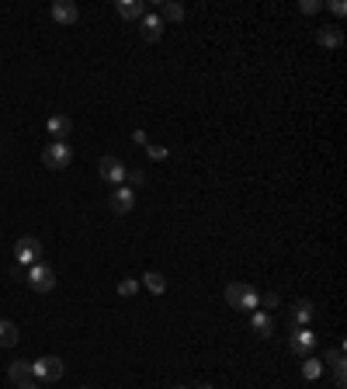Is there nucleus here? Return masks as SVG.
<instances>
[{
  "label": "nucleus",
  "mask_w": 347,
  "mask_h": 389,
  "mask_svg": "<svg viewBox=\"0 0 347 389\" xmlns=\"http://www.w3.org/2000/svg\"><path fill=\"white\" fill-rule=\"evenodd\" d=\"M250 327H254L257 338H271V333H274V316H271V313H254Z\"/></svg>",
  "instance_id": "nucleus-16"
},
{
  "label": "nucleus",
  "mask_w": 347,
  "mask_h": 389,
  "mask_svg": "<svg viewBox=\"0 0 347 389\" xmlns=\"http://www.w3.org/2000/svg\"><path fill=\"white\" fill-rule=\"evenodd\" d=\"M146 150H149V160H167V156H170L163 146H146Z\"/></svg>",
  "instance_id": "nucleus-26"
},
{
  "label": "nucleus",
  "mask_w": 347,
  "mask_h": 389,
  "mask_svg": "<svg viewBox=\"0 0 347 389\" xmlns=\"http://www.w3.org/2000/svg\"><path fill=\"white\" fill-rule=\"evenodd\" d=\"M45 132H49L56 143H67V136L73 132V122H70L67 115H49V119H45Z\"/></svg>",
  "instance_id": "nucleus-10"
},
{
  "label": "nucleus",
  "mask_w": 347,
  "mask_h": 389,
  "mask_svg": "<svg viewBox=\"0 0 347 389\" xmlns=\"http://www.w3.org/2000/svg\"><path fill=\"white\" fill-rule=\"evenodd\" d=\"M313 316H316V306H313L309 299H299V303L292 306V323H296V327H306Z\"/></svg>",
  "instance_id": "nucleus-15"
},
{
  "label": "nucleus",
  "mask_w": 347,
  "mask_h": 389,
  "mask_svg": "<svg viewBox=\"0 0 347 389\" xmlns=\"http://www.w3.org/2000/svg\"><path fill=\"white\" fill-rule=\"evenodd\" d=\"M316 42H320L323 49H340V45H344V32H340L337 25H326V28L316 32Z\"/></svg>",
  "instance_id": "nucleus-13"
},
{
  "label": "nucleus",
  "mask_w": 347,
  "mask_h": 389,
  "mask_svg": "<svg viewBox=\"0 0 347 389\" xmlns=\"http://www.w3.org/2000/svg\"><path fill=\"white\" fill-rule=\"evenodd\" d=\"M226 303L233 306V309L257 313V306H261V292H254V289L243 285V282H229V285H226Z\"/></svg>",
  "instance_id": "nucleus-1"
},
{
  "label": "nucleus",
  "mask_w": 347,
  "mask_h": 389,
  "mask_svg": "<svg viewBox=\"0 0 347 389\" xmlns=\"http://www.w3.org/2000/svg\"><path fill=\"white\" fill-rule=\"evenodd\" d=\"M97 174H101V181H108V185H122L129 171H125V163H122L119 156H101Z\"/></svg>",
  "instance_id": "nucleus-5"
},
{
  "label": "nucleus",
  "mask_w": 347,
  "mask_h": 389,
  "mask_svg": "<svg viewBox=\"0 0 347 389\" xmlns=\"http://www.w3.org/2000/svg\"><path fill=\"white\" fill-rule=\"evenodd\" d=\"M320 372H323V365H320L316 358H306V362H302V375H306V379H316Z\"/></svg>",
  "instance_id": "nucleus-21"
},
{
  "label": "nucleus",
  "mask_w": 347,
  "mask_h": 389,
  "mask_svg": "<svg viewBox=\"0 0 347 389\" xmlns=\"http://www.w3.org/2000/svg\"><path fill=\"white\" fill-rule=\"evenodd\" d=\"M139 292V282H136V278H122V282H119V296H136Z\"/></svg>",
  "instance_id": "nucleus-20"
},
{
  "label": "nucleus",
  "mask_w": 347,
  "mask_h": 389,
  "mask_svg": "<svg viewBox=\"0 0 347 389\" xmlns=\"http://www.w3.org/2000/svg\"><path fill=\"white\" fill-rule=\"evenodd\" d=\"M132 205H136V191H132V188H115V191L108 195V209H111L115 215L132 212Z\"/></svg>",
  "instance_id": "nucleus-9"
},
{
  "label": "nucleus",
  "mask_w": 347,
  "mask_h": 389,
  "mask_svg": "<svg viewBox=\"0 0 347 389\" xmlns=\"http://www.w3.org/2000/svg\"><path fill=\"white\" fill-rule=\"evenodd\" d=\"M21 341V330L14 320H0V348H14Z\"/></svg>",
  "instance_id": "nucleus-14"
},
{
  "label": "nucleus",
  "mask_w": 347,
  "mask_h": 389,
  "mask_svg": "<svg viewBox=\"0 0 347 389\" xmlns=\"http://www.w3.org/2000/svg\"><path fill=\"white\" fill-rule=\"evenodd\" d=\"M132 139H136V143H139V146H146V143H149V139H146V132H143V129H136V136H132Z\"/></svg>",
  "instance_id": "nucleus-29"
},
{
  "label": "nucleus",
  "mask_w": 347,
  "mask_h": 389,
  "mask_svg": "<svg viewBox=\"0 0 347 389\" xmlns=\"http://www.w3.org/2000/svg\"><path fill=\"white\" fill-rule=\"evenodd\" d=\"M143 282H146V289H149L153 296H160V292L167 289V278H163V274H156V271H149V274H143Z\"/></svg>",
  "instance_id": "nucleus-19"
},
{
  "label": "nucleus",
  "mask_w": 347,
  "mask_h": 389,
  "mask_svg": "<svg viewBox=\"0 0 347 389\" xmlns=\"http://www.w3.org/2000/svg\"><path fill=\"white\" fill-rule=\"evenodd\" d=\"M261 306H264V313H274V306H278V296H274V292H264V296H261Z\"/></svg>",
  "instance_id": "nucleus-23"
},
{
  "label": "nucleus",
  "mask_w": 347,
  "mask_h": 389,
  "mask_svg": "<svg viewBox=\"0 0 347 389\" xmlns=\"http://www.w3.org/2000/svg\"><path fill=\"white\" fill-rule=\"evenodd\" d=\"M156 18H160V21H184V8H181V4H174V0H163Z\"/></svg>",
  "instance_id": "nucleus-18"
},
{
  "label": "nucleus",
  "mask_w": 347,
  "mask_h": 389,
  "mask_svg": "<svg viewBox=\"0 0 347 389\" xmlns=\"http://www.w3.org/2000/svg\"><path fill=\"white\" fill-rule=\"evenodd\" d=\"M326 362H330V365H347V362H344V348H330V351H326Z\"/></svg>",
  "instance_id": "nucleus-24"
},
{
  "label": "nucleus",
  "mask_w": 347,
  "mask_h": 389,
  "mask_svg": "<svg viewBox=\"0 0 347 389\" xmlns=\"http://www.w3.org/2000/svg\"><path fill=\"white\" fill-rule=\"evenodd\" d=\"M288 348H292L296 355H302V358H309L313 348H316V333L309 327H296V333L288 338Z\"/></svg>",
  "instance_id": "nucleus-7"
},
{
  "label": "nucleus",
  "mask_w": 347,
  "mask_h": 389,
  "mask_svg": "<svg viewBox=\"0 0 347 389\" xmlns=\"http://www.w3.org/2000/svg\"><path fill=\"white\" fill-rule=\"evenodd\" d=\"M18 389H38V386H35V382H28V386H18Z\"/></svg>",
  "instance_id": "nucleus-31"
},
{
  "label": "nucleus",
  "mask_w": 347,
  "mask_h": 389,
  "mask_svg": "<svg viewBox=\"0 0 347 389\" xmlns=\"http://www.w3.org/2000/svg\"><path fill=\"white\" fill-rule=\"evenodd\" d=\"M125 178H132V185H146V174H143V171H132V174H125Z\"/></svg>",
  "instance_id": "nucleus-28"
},
{
  "label": "nucleus",
  "mask_w": 347,
  "mask_h": 389,
  "mask_svg": "<svg viewBox=\"0 0 347 389\" xmlns=\"http://www.w3.org/2000/svg\"><path fill=\"white\" fill-rule=\"evenodd\" d=\"M8 379H11L14 386H28V382H35L32 362H11V365H8Z\"/></svg>",
  "instance_id": "nucleus-11"
},
{
  "label": "nucleus",
  "mask_w": 347,
  "mask_h": 389,
  "mask_svg": "<svg viewBox=\"0 0 347 389\" xmlns=\"http://www.w3.org/2000/svg\"><path fill=\"white\" fill-rule=\"evenodd\" d=\"M80 389H87V386H80Z\"/></svg>",
  "instance_id": "nucleus-33"
},
{
  "label": "nucleus",
  "mask_w": 347,
  "mask_h": 389,
  "mask_svg": "<svg viewBox=\"0 0 347 389\" xmlns=\"http://www.w3.org/2000/svg\"><path fill=\"white\" fill-rule=\"evenodd\" d=\"M14 257H18L21 268H25V264H38V261H42V244H38L35 237H21L18 247H14Z\"/></svg>",
  "instance_id": "nucleus-8"
},
{
  "label": "nucleus",
  "mask_w": 347,
  "mask_h": 389,
  "mask_svg": "<svg viewBox=\"0 0 347 389\" xmlns=\"http://www.w3.org/2000/svg\"><path fill=\"white\" fill-rule=\"evenodd\" d=\"M25 282L35 289V292H52L56 289V271L49 268V264H32V271H28V278H25Z\"/></svg>",
  "instance_id": "nucleus-4"
},
{
  "label": "nucleus",
  "mask_w": 347,
  "mask_h": 389,
  "mask_svg": "<svg viewBox=\"0 0 347 389\" xmlns=\"http://www.w3.org/2000/svg\"><path fill=\"white\" fill-rule=\"evenodd\" d=\"M333 386H337V389L347 386V365H333Z\"/></svg>",
  "instance_id": "nucleus-22"
},
{
  "label": "nucleus",
  "mask_w": 347,
  "mask_h": 389,
  "mask_svg": "<svg viewBox=\"0 0 347 389\" xmlns=\"http://www.w3.org/2000/svg\"><path fill=\"white\" fill-rule=\"evenodd\" d=\"M70 160H73V146L70 143H49L45 150H42V163L49 167V171H63V167H70Z\"/></svg>",
  "instance_id": "nucleus-2"
},
{
  "label": "nucleus",
  "mask_w": 347,
  "mask_h": 389,
  "mask_svg": "<svg viewBox=\"0 0 347 389\" xmlns=\"http://www.w3.org/2000/svg\"><path fill=\"white\" fill-rule=\"evenodd\" d=\"M195 389H215V386H208V382H202V386H195Z\"/></svg>",
  "instance_id": "nucleus-30"
},
{
  "label": "nucleus",
  "mask_w": 347,
  "mask_h": 389,
  "mask_svg": "<svg viewBox=\"0 0 347 389\" xmlns=\"http://www.w3.org/2000/svg\"><path fill=\"white\" fill-rule=\"evenodd\" d=\"M160 35H163V21L156 14H146L143 18V38L146 42H160Z\"/></svg>",
  "instance_id": "nucleus-17"
},
{
  "label": "nucleus",
  "mask_w": 347,
  "mask_h": 389,
  "mask_svg": "<svg viewBox=\"0 0 347 389\" xmlns=\"http://www.w3.org/2000/svg\"><path fill=\"white\" fill-rule=\"evenodd\" d=\"M49 18L56 25H77L80 21V8L73 4V0H56V4L49 8Z\"/></svg>",
  "instance_id": "nucleus-6"
},
{
  "label": "nucleus",
  "mask_w": 347,
  "mask_h": 389,
  "mask_svg": "<svg viewBox=\"0 0 347 389\" xmlns=\"http://www.w3.org/2000/svg\"><path fill=\"white\" fill-rule=\"evenodd\" d=\"M32 372L35 379H45V382H60L63 379V358H56V355H45V358H35L32 362Z\"/></svg>",
  "instance_id": "nucleus-3"
},
{
  "label": "nucleus",
  "mask_w": 347,
  "mask_h": 389,
  "mask_svg": "<svg viewBox=\"0 0 347 389\" xmlns=\"http://www.w3.org/2000/svg\"><path fill=\"white\" fill-rule=\"evenodd\" d=\"M320 8H323L320 0H302V4H299V11H302V14H316Z\"/></svg>",
  "instance_id": "nucleus-25"
},
{
  "label": "nucleus",
  "mask_w": 347,
  "mask_h": 389,
  "mask_svg": "<svg viewBox=\"0 0 347 389\" xmlns=\"http://www.w3.org/2000/svg\"><path fill=\"white\" fill-rule=\"evenodd\" d=\"M115 8H119V14L125 21H143L146 18V4H143V0H119Z\"/></svg>",
  "instance_id": "nucleus-12"
},
{
  "label": "nucleus",
  "mask_w": 347,
  "mask_h": 389,
  "mask_svg": "<svg viewBox=\"0 0 347 389\" xmlns=\"http://www.w3.org/2000/svg\"><path fill=\"white\" fill-rule=\"evenodd\" d=\"M330 11H333V14H344L347 4H344V0H330Z\"/></svg>",
  "instance_id": "nucleus-27"
},
{
  "label": "nucleus",
  "mask_w": 347,
  "mask_h": 389,
  "mask_svg": "<svg viewBox=\"0 0 347 389\" xmlns=\"http://www.w3.org/2000/svg\"><path fill=\"white\" fill-rule=\"evenodd\" d=\"M170 389H188V386H170Z\"/></svg>",
  "instance_id": "nucleus-32"
}]
</instances>
